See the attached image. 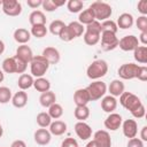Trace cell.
Returning <instances> with one entry per match:
<instances>
[{
  "label": "cell",
  "instance_id": "obj_44",
  "mask_svg": "<svg viewBox=\"0 0 147 147\" xmlns=\"http://www.w3.org/2000/svg\"><path fill=\"white\" fill-rule=\"evenodd\" d=\"M137 79H139L141 82L147 80V67L146 65H139V70H138V74H137Z\"/></svg>",
  "mask_w": 147,
  "mask_h": 147
},
{
  "label": "cell",
  "instance_id": "obj_53",
  "mask_svg": "<svg viewBox=\"0 0 147 147\" xmlns=\"http://www.w3.org/2000/svg\"><path fill=\"white\" fill-rule=\"evenodd\" d=\"M10 147H26V145H25V142L23 141V140H15V141H13L11 142V145H10Z\"/></svg>",
  "mask_w": 147,
  "mask_h": 147
},
{
  "label": "cell",
  "instance_id": "obj_8",
  "mask_svg": "<svg viewBox=\"0 0 147 147\" xmlns=\"http://www.w3.org/2000/svg\"><path fill=\"white\" fill-rule=\"evenodd\" d=\"M139 70V65L136 63H124L118 68V76L122 79L129 80V79H133L137 78V74Z\"/></svg>",
  "mask_w": 147,
  "mask_h": 147
},
{
  "label": "cell",
  "instance_id": "obj_26",
  "mask_svg": "<svg viewBox=\"0 0 147 147\" xmlns=\"http://www.w3.org/2000/svg\"><path fill=\"white\" fill-rule=\"evenodd\" d=\"M39 102H40V105H41L42 107L48 108V107H51L53 103L56 102V95H55L54 92H52V91L49 90V91L44 92V93L40 94V96H39Z\"/></svg>",
  "mask_w": 147,
  "mask_h": 147
},
{
  "label": "cell",
  "instance_id": "obj_29",
  "mask_svg": "<svg viewBox=\"0 0 147 147\" xmlns=\"http://www.w3.org/2000/svg\"><path fill=\"white\" fill-rule=\"evenodd\" d=\"M93 21H95V17H94V14L92 11L91 8H87V9H84L83 11L79 13V16H78V22L83 25H88L91 24Z\"/></svg>",
  "mask_w": 147,
  "mask_h": 147
},
{
  "label": "cell",
  "instance_id": "obj_20",
  "mask_svg": "<svg viewBox=\"0 0 147 147\" xmlns=\"http://www.w3.org/2000/svg\"><path fill=\"white\" fill-rule=\"evenodd\" d=\"M67 30L69 31L72 39H75V38L80 37L82 34H84L85 26L83 24H80L78 21H74V22H70L69 24H67Z\"/></svg>",
  "mask_w": 147,
  "mask_h": 147
},
{
  "label": "cell",
  "instance_id": "obj_47",
  "mask_svg": "<svg viewBox=\"0 0 147 147\" xmlns=\"http://www.w3.org/2000/svg\"><path fill=\"white\" fill-rule=\"evenodd\" d=\"M61 147H78V142L74 138H65L62 141Z\"/></svg>",
  "mask_w": 147,
  "mask_h": 147
},
{
  "label": "cell",
  "instance_id": "obj_41",
  "mask_svg": "<svg viewBox=\"0 0 147 147\" xmlns=\"http://www.w3.org/2000/svg\"><path fill=\"white\" fill-rule=\"evenodd\" d=\"M136 25L140 32H147V16H139L136 21Z\"/></svg>",
  "mask_w": 147,
  "mask_h": 147
},
{
  "label": "cell",
  "instance_id": "obj_30",
  "mask_svg": "<svg viewBox=\"0 0 147 147\" xmlns=\"http://www.w3.org/2000/svg\"><path fill=\"white\" fill-rule=\"evenodd\" d=\"M74 116L78 119V122H85V119L90 117V108L87 106H76Z\"/></svg>",
  "mask_w": 147,
  "mask_h": 147
},
{
  "label": "cell",
  "instance_id": "obj_42",
  "mask_svg": "<svg viewBox=\"0 0 147 147\" xmlns=\"http://www.w3.org/2000/svg\"><path fill=\"white\" fill-rule=\"evenodd\" d=\"M15 61H16V74H24L26 70L28 63L22 61L21 59H18L16 55H15Z\"/></svg>",
  "mask_w": 147,
  "mask_h": 147
},
{
  "label": "cell",
  "instance_id": "obj_23",
  "mask_svg": "<svg viewBox=\"0 0 147 147\" xmlns=\"http://www.w3.org/2000/svg\"><path fill=\"white\" fill-rule=\"evenodd\" d=\"M124 90H125V85H124V83H123L122 80H119V79H114V80H111V83H110L109 86H108V91H109L110 95L114 96V98L119 96L123 92H125Z\"/></svg>",
  "mask_w": 147,
  "mask_h": 147
},
{
  "label": "cell",
  "instance_id": "obj_14",
  "mask_svg": "<svg viewBox=\"0 0 147 147\" xmlns=\"http://www.w3.org/2000/svg\"><path fill=\"white\" fill-rule=\"evenodd\" d=\"M93 140L96 142L99 147H111V138L108 131L106 130H99L94 133Z\"/></svg>",
  "mask_w": 147,
  "mask_h": 147
},
{
  "label": "cell",
  "instance_id": "obj_28",
  "mask_svg": "<svg viewBox=\"0 0 147 147\" xmlns=\"http://www.w3.org/2000/svg\"><path fill=\"white\" fill-rule=\"evenodd\" d=\"M33 77L29 74H22L20 77H18V80H17V85L20 87V90L22 91H25V90H29L31 86H33Z\"/></svg>",
  "mask_w": 147,
  "mask_h": 147
},
{
  "label": "cell",
  "instance_id": "obj_37",
  "mask_svg": "<svg viewBox=\"0 0 147 147\" xmlns=\"http://www.w3.org/2000/svg\"><path fill=\"white\" fill-rule=\"evenodd\" d=\"M30 33L36 38H44L47 34V28L46 25H32Z\"/></svg>",
  "mask_w": 147,
  "mask_h": 147
},
{
  "label": "cell",
  "instance_id": "obj_55",
  "mask_svg": "<svg viewBox=\"0 0 147 147\" xmlns=\"http://www.w3.org/2000/svg\"><path fill=\"white\" fill-rule=\"evenodd\" d=\"M85 147H99V146L96 145V142H95L94 140H91V141L87 142V145H86Z\"/></svg>",
  "mask_w": 147,
  "mask_h": 147
},
{
  "label": "cell",
  "instance_id": "obj_17",
  "mask_svg": "<svg viewBox=\"0 0 147 147\" xmlns=\"http://www.w3.org/2000/svg\"><path fill=\"white\" fill-rule=\"evenodd\" d=\"M90 101L91 99L86 88H78L74 93V102L76 106H87Z\"/></svg>",
  "mask_w": 147,
  "mask_h": 147
},
{
  "label": "cell",
  "instance_id": "obj_34",
  "mask_svg": "<svg viewBox=\"0 0 147 147\" xmlns=\"http://www.w3.org/2000/svg\"><path fill=\"white\" fill-rule=\"evenodd\" d=\"M36 121H37V124H38L40 127H44V129L48 127V126L51 125V123H52V118H51V116L48 115V113H46V111L39 113V114L37 115V117H36Z\"/></svg>",
  "mask_w": 147,
  "mask_h": 147
},
{
  "label": "cell",
  "instance_id": "obj_57",
  "mask_svg": "<svg viewBox=\"0 0 147 147\" xmlns=\"http://www.w3.org/2000/svg\"><path fill=\"white\" fill-rule=\"evenodd\" d=\"M3 79H5V74H3L2 70H0V83H2Z\"/></svg>",
  "mask_w": 147,
  "mask_h": 147
},
{
  "label": "cell",
  "instance_id": "obj_18",
  "mask_svg": "<svg viewBox=\"0 0 147 147\" xmlns=\"http://www.w3.org/2000/svg\"><path fill=\"white\" fill-rule=\"evenodd\" d=\"M13 37L16 42H18L21 45H26V42H29L31 39V33H30V31H28L24 28H18L14 31Z\"/></svg>",
  "mask_w": 147,
  "mask_h": 147
},
{
  "label": "cell",
  "instance_id": "obj_16",
  "mask_svg": "<svg viewBox=\"0 0 147 147\" xmlns=\"http://www.w3.org/2000/svg\"><path fill=\"white\" fill-rule=\"evenodd\" d=\"M41 55L47 60V62L49 63V65H51V64H56V63H59V61H60V59H61V55H60L59 49H56L55 47H51V46L44 48Z\"/></svg>",
  "mask_w": 147,
  "mask_h": 147
},
{
  "label": "cell",
  "instance_id": "obj_6",
  "mask_svg": "<svg viewBox=\"0 0 147 147\" xmlns=\"http://www.w3.org/2000/svg\"><path fill=\"white\" fill-rule=\"evenodd\" d=\"M119 103L130 113L136 110L138 107H140L142 105L141 100L133 93L131 92H123L119 95Z\"/></svg>",
  "mask_w": 147,
  "mask_h": 147
},
{
  "label": "cell",
  "instance_id": "obj_24",
  "mask_svg": "<svg viewBox=\"0 0 147 147\" xmlns=\"http://www.w3.org/2000/svg\"><path fill=\"white\" fill-rule=\"evenodd\" d=\"M11 103L15 108H23L28 103V94L26 92L20 90L11 96Z\"/></svg>",
  "mask_w": 147,
  "mask_h": 147
},
{
  "label": "cell",
  "instance_id": "obj_7",
  "mask_svg": "<svg viewBox=\"0 0 147 147\" xmlns=\"http://www.w3.org/2000/svg\"><path fill=\"white\" fill-rule=\"evenodd\" d=\"M100 40H101V48L105 52H109V51H113L116 47H118L119 39L116 37V33L103 31V32H101Z\"/></svg>",
  "mask_w": 147,
  "mask_h": 147
},
{
  "label": "cell",
  "instance_id": "obj_40",
  "mask_svg": "<svg viewBox=\"0 0 147 147\" xmlns=\"http://www.w3.org/2000/svg\"><path fill=\"white\" fill-rule=\"evenodd\" d=\"M11 91L7 86H0V103H7L11 100Z\"/></svg>",
  "mask_w": 147,
  "mask_h": 147
},
{
  "label": "cell",
  "instance_id": "obj_12",
  "mask_svg": "<svg viewBox=\"0 0 147 147\" xmlns=\"http://www.w3.org/2000/svg\"><path fill=\"white\" fill-rule=\"evenodd\" d=\"M122 130H123V134L131 139V138H136L137 133H138V124L134 119H125L124 122H122Z\"/></svg>",
  "mask_w": 147,
  "mask_h": 147
},
{
  "label": "cell",
  "instance_id": "obj_56",
  "mask_svg": "<svg viewBox=\"0 0 147 147\" xmlns=\"http://www.w3.org/2000/svg\"><path fill=\"white\" fill-rule=\"evenodd\" d=\"M5 52V42L2 40H0V55Z\"/></svg>",
  "mask_w": 147,
  "mask_h": 147
},
{
  "label": "cell",
  "instance_id": "obj_52",
  "mask_svg": "<svg viewBox=\"0 0 147 147\" xmlns=\"http://www.w3.org/2000/svg\"><path fill=\"white\" fill-rule=\"evenodd\" d=\"M140 140L142 141H147V126H142L141 131H140Z\"/></svg>",
  "mask_w": 147,
  "mask_h": 147
},
{
  "label": "cell",
  "instance_id": "obj_51",
  "mask_svg": "<svg viewBox=\"0 0 147 147\" xmlns=\"http://www.w3.org/2000/svg\"><path fill=\"white\" fill-rule=\"evenodd\" d=\"M139 42L142 44V46H145L147 44V32H140V36H139Z\"/></svg>",
  "mask_w": 147,
  "mask_h": 147
},
{
  "label": "cell",
  "instance_id": "obj_35",
  "mask_svg": "<svg viewBox=\"0 0 147 147\" xmlns=\"http://www.w3.org/2000/svg\"><path fill=\"white\" fill-rule=\"evenodd\" d=\"M48 115L51 116L52 119H59L63 115V108L60 103H53L51 107H48Z\"/></svg>",
  "mask_w": 147,
  "mask_h": 147
},
{
  "label": "cell",
  "instance_id": "obj_27",
  "mask_svg": "<svg viewBox=\"0 0 147 147\" xmlns=\"http://www.w3.org/2000/svg\"><path fill=\"white\" fill-rule=\"evenodd\" d=\"M29 22L32 25H46V16L41 10H33L29 15Z\"/></svg>",
  "mask_w": 147,
  "mask_h": 147
},
{
  "label": "cell",
  "instance_id": "obj_39",
  "mask_svg": "<svg viewBox=\"0 0 147 147\" xmlns=\"http://www.w3.org/2000/svg\"><path fill=\"white\" fill-rule=\"evenodd\" d=\"M118 30L117 28V24L116 22L111 21V20H106L101 23V32L103 31H108V32H113V33H116Z\"/></svg>",
  "mask_w": 147,
  "mask_h": 147
},
{
  "label": "cell",
  "instance_id": "obj_10",
  "mask_svg": "<svg viewBox=\"0 0 147 147\" xmlns=\"http://www.w3.org/2000/svg\"><path fill=\"white\" fill-rule=\"evenodd\" d=\"M139 46V40L136 36L133 34H127L124 36L122 39H119L118 41V47L124 51V52H130V51H134L137 47Z\"/></svg>",
  "mask_w": 147,
  "mask_h": 147
},
{
  "label": "cell",
  "instance_id": "obj_31",
  "mask_svg": "<svg viewBox=\"0 0 147 147\" xmlns=\"http://www.w3.org/2000/svg\"><path fill=\"white\" fill-rule=\"evenodd\" d=\"M133 57L138 63L145 64L147 62V47L146 46H138L133 51Z\"/></svg>",
  "mask_w": 147,
  "mask_h": 147
},
{
  "label": "cell",
  "instance_id": "obj_13",
  "mask_svg": "<svg viewBox=\"0 0 147 147\" xmlns=\"http://www.w3.org/2000/svg\"><path fill=\"white\" fill-rule=\"evenodd\" d=\"M75 132L77 137L82 140H87L92 137V129L85 122H77L75 124Z\"/></svg>",
  "mask_w": 147,
  "mask_h": 147
},
{
  "label": "cell",
  "instance_id": "obj_22",
  "mask_svg": "<svg viewBox=\"0 0 147 147\" xmlns=\"http://www.w3.org/2000/svg\"><path fill=\"white\" fill-rule=\"evenodd\" d=\"M101 108L105 113H114V110L117 108V100L116 98L111 95H106L101 100Z\"/></svg>",
  "mask_w": 147,
  "mask_h": 147
},
{
  "label": "cell",
  "instance_id": "obj_2",
  "mask_svg": "<svg viewBox=\"0 0 147 147\" xmlns=\"http://www.w3.org/2000/svg\"><path fill=\"white\" fill-rule=\"evenodd\" d=\"M107 72H108V63L105 60H95L86 69V75L92 80H98L99 78L106 76Z\"/></svg>",
  "mask_w": 147,
  "mask_h": 147
},
{
  "label": "cell",
  "instance_id": "obj_21",
  "mask_svg": "<svg viewBox=\"0 0 147 147\" xmlns=\"http://www.w3.org/2000/svg\"><path fill=\"white\" fill-rule=\"evenodd\" d=\"M133 23H134L133 16L130 13H123L118 16L116 24H117V28L125 30V29H130L133 25Z\"/></svg>",
  "mask_w": 147,
  "mask_h": 147
},
{
  "label": "cell",
  "instance_id": "obj_3",
  "mask_svg": "<svg viewBox=\"0 0 147 147\" xmlns=\"http://www.w3.org/2000/svg\"><path fill=\"white\" fill-rule=\"evenodd\" d=\"M94 14L95 21H106L108 20L111 14H113V8L109 3L103 2V1H94L92 5H90V7Z\"/></svg>",
  "mask_w": 147,
  "mask_h": 147
},
{
  "label": "cell",
  "instance_id": "obj_48",
  "mask_svg": "<svg viewBox=\"0 0 147 147\" xmlns=\"http://www.w3.org/2000/svg\"><path fill=\"white\" fill-rule=\"evenodd\" d=\"M126 147H144V141L139 138H131L129 139Z\"/></svg>",
  "mask_w": 147,
  "mask_h": 147
},
{
  "label": "cell",
  "instance_id": "obj_58",
  "mask_svg": "<svg viewBox=\"0 0 147 147\" xmlns=\"http://www.w3.org/2000/svg\"><path fill=\"white\" fill-rule=\"evenodd\" d=\"M2 134H3V129H2V125H1V123H0V138L2 137Z\"/></svg>",
  "mask_w": 147,
  "mask_h": 147
},
{
  "label": "cell",
  "instance_id": "obj_54",
  "mask_svg": "<svg viewBox=\"0 0 147 147\" xmlns=\"http://www.w3.org/2000/svg\"><path fill=\"white\" fill-rule=\"evenodd\" d=\"M53 1H54V3L56 5L57 8L61 7V6H63V5L65 3V0H60V1H59V0H53Z\"/></svg>",
  "mask_w": 147,
  "mask_h": 147
},
{
  "label": "cell",
  "instance_id": "obj_11",
  "mask_svg": "<svg viewBox=\"0 0 147 147\" xmlns=\"http://www.w3.org/2000/svg\"><path fill=\"white\" fill-rule=\"evenodd\" d=\"M122 122H123V118L119 114L117 113H110L107 118L105 119V127L110 130V131H116L121 127L122 125Z\"/></svg>",
  "mask_w": 147,
  "mask_h": 147
},
{
  "label": "cell",
  "instance_id": "obj_45",
  "mask_svg": "<svg viewBox=\"0 0 147 147\" xmlns=\"http://www.w3.org/2000/svg\"><path fill=\"white\" fill-rule=\"evenodd\" d=\"M131 114H132V116H133L134 118H142V117L145 116V114H146L145 106H144V105H141V106H140V107H138L136 110L131 111Z\"/></svg>",
  "mask_w": 147,
  "mask_h": 147
},
{
  "label": "cell",
  "instance_id": "obj_15",
  "mask_svg": "<svg viewBox=\"0 0 147 147\" xmlns=\"http://www.w3.org/2000/svg\"><path fill=\"white\" fill-rule=\"evenodd\" d=\"M33 138H34V141L36 144L40 145V146H46L51 142V139H52V134L51 132L47 130V129H38L34 134H33Z\"/></svg>",
  "mask_w": 147,
  "mask_h": 147
},
{
  "label": "cell",
  "instance_id": "obj_25",
  "mask_svg": "<svg viewBox=\"0 0 147 147\" xmlns=\"http://www.w3.org/2000/svg\"><path fill=\"white\" fill-rule=\"evenodd\" d=\"M48 127H49L48 131L53 136H62V134H64L67 132V124L63 121L56 119V121L52 122Z\"/></svg>",
  "mask_w": 147,
  "mask_h": 147
},
{
  "label": "cell",
  "instance_id": "obj_1",
  "mask_svg": "<svg viewBox=\"0 0 147 147\" xmlns=\"http://www.w3.org/2000/svg\"><path fill=\"white\" fill-rule=\"evenodd\" d=\"M101 36V23L99 21H93L91 24L85 26V32L83 34L84 42L88 46H94L100 41Z\"/></svg>",
  "mask_w": 147,
  "mask_h": 147
},
{
  "label": "cell",
  "instance_id": "obj_59",
  "mask_svg": "<svg viewBox=\"0 0 147 147\" xmlns=\"http://www.w3.org/2000/svg\"><path fill=\"white\" fill-rule=\"evenodd\" d=\"M0 5H1V6H2V0H0Z\"/></svg>",
  "mask_w": 147,
  "mask_h": 147
},
{
  "label": "cell",
  "instance_id": "obj_9",
  "mask_svg": "<svg viewBox=\"0 0 147 147\" xmlns=\"http://www.w3.org/2000/svg\"><path fill=\"white\" fill-rule=\"evenodd\" d=\"M2 11L7 16H18L22 13V5L17 0H2Z\"/></svg>",
  "mask_w": 147,
  "mask_h": 147
},
{
  "label": "cell",
  "instance_id": "obj_49",
  "mask_svg": "<svg viewBox=\"0 0 147 147\" xmlns=\"http://www.w3.org/2000/svg\"><path fill=\"white\" fill-rule=\"evenodd\" d=\"M59 37H60V39L62 40V41H71L72 40V37L70 36V33H69V31L67 30V25H65V28L61 31V33L59 34Z\"/></svg>",
  "mask_w": 147,
  "mask_h": 147
},
{
  "label": "cell",
  "instance_id": "obj_5",
  "mask_svg": "<svg viewBox=\"0 0 147 147\" xmlns=\"http://www.w3.org/2000/svg\"><path fill=\"white\" fill-rule=\"evenodd\" d=\"M86 91L88 92L91 101H96L105 96L107 92V85L102 80H94L86 87Z\"/></svg>",
  "mask_w": 147,
  "mask_h": 147
},
{
  "label": "cell",
  "instance_id": "obj_38",
  "mask_svg": "<svg viewBox=\"0 0 147 147\" xmlns=\"http://www.w3.org/2000/svg\"><path fill=\"white\" fill-rule=\"evenodd\" d=\"M84 7L83 1L80 0H69L67 2V8L70 13H79Z\"/></svg>",
  "mask_w": 147,
  "mask_h": 147
},
{
  "label": "cell",
  "instance_id": "obj_50",
  "mask_svg": "<svg viewBox=\"0 0 147 147\" xmlns=\"http://www.w3.org/2000/svg\"><path fill=\"white\" fill-rule=\"evenodd\" d=\"M26 5L32 9H37L38 7H40L42 5V0H28Z\"/></svg>",
  "mask_w": 147,
  "mask_h": 147
},
{
  "label": "cell",
  "instance_id": "obj_43",
  "mask_svg": "<svg viewBox=\"0 0 147 147\" xmlns=\"http://www.w3.org/2000/svg\"><path fill=\"white\" fill-rule=\"evenodd\" d=\"M41 6L46 11H49V13H52V11L57 9V7H56V5L54 3L53 0H42V5Z\"/></svg>",
  "mask_w": 147,
  "mask_h": 147
},
{
  "label": "cell",
  "instance_id": "obj_36",
  "mask_svg": "<svg viewBox=\"0 0 147 147\" xmlns=\"http://www.w3.org/2000/svg\"><path fill=\"white\" fill-rule=\"evenodd\" d=\"M65 25H67V24H65L63 21H61V20H55V21H53V22L49 24L48 29H49V32H51L52 34L59 36V34L61 33V31L65 28Z\"/></svg>",
  "mask_w": 147,
  "mask_h": 147
},
{
  "label": "cell",
  "instance_id": "obj_46",
  "mask_svg": "<svg viewBox=\"0 0 147 147\" xmlns=\"http://www.w3.org/2000/svg\"><path fill=\"white\" fill-rule=\"evenodd\" d=\"M137 8H138V11L142 16H146L147 15V0H140L137 5Z\"/></svg>",
  "mask_w": 147,
  "mask_h": 147
},
{
  "label": "cell",
  "instance_id": "obj_4",
  "mask_svg": "<svg viewBox=\"0 0 147 147\" xmlns=\"http://www.w3.org/2000/svg\"><path fill=\"white\" fill-rule=\"evenodd\" d=\"M49 68V63L47 62V60L42 56V55H37L33 56V59L30 62V71H31V76L39 78V77H44V75L46 74V71Z\"/></svg>",
  "mask_w": 147,
  "mask_h": 147
},
{
  "label": "cell",
  "instance_id": "obj_32",
  "mask_svg": "<svg viewBox=\"0 0 147 147\" xmlns=\"http://www.w3.org/2000/svg\"><path fill=\"white\" fill-rule=\"evenodd\" d=\"M33 87L38 91V92H47L51 90V83L48 79L44 78V77H39V78H36L34 82H33Z\"/></svg>",
  "mask_w": 147,
  "mask_h": 147
},
{
  "label": "cell",
  "instance_id": "obj_19",
  "mask_svg": "<svg viewBox=\"0 0 147 147\" xmlns=\"http://www.w3.org/2000/svg\"><path fill=\"white\" fill-rule=\"evenodd\" d=\"M16 56L21 59L22 61L30 63L31 60L33 59V53H32V49L28 45H21L16 49Z\"/></svg>",
  "mask_w": 147,
  "mask_h": 147
},
{
  "label": "cell",
  "instance_id": "obj_33",
  "mask_svg": "<svg viewBox=\"0 0 147 147\" xmlns=\"http://www.w3.org/2000/svg\"><path fill=\"white\" fill-rule=\"evenodd\" d=\"M2 71L6 74H16V61L15 56L7 57L2 61Z\"/></svg>",
  "mask_w": 147,
  "mask_h": 147
}]
</instances>
